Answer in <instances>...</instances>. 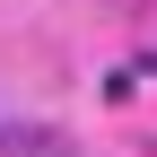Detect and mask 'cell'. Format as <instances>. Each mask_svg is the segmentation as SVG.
Listing matches in <instances>:
<instances>
[{
  "instance_id": "cell-1",
  "label": "cell",
  "mask_w": 157,
  "mask_h": 157,
  "mask_svg": "<svg viewBox=\"0 0 157 157\" xmlns=\"http://www.w3.org/2000/svg\"><path fill=\"white\" fill-rule=\"evenodd\" d=\"M0 157H61V131H44V122H17V131H0Z\"/></svg>"
}]
</instances>
